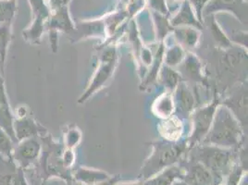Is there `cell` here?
Listing matches in <instances>:
<instances>
[{"label":"cell","instance_id":"cell-31","mask_svg":"<svg viewBox=\"0 0 248 185\" xmlns=\"http://www.w3.org/2000/svg\"><path fill=\"white\" fill-rule=\"evenodd\" d=\"M69 1L70 0H54V4L57 8H61V7H65Z\"/></svg>","mask_w":248,"mask_h":185},{"label":"cell","instance_id":"cell-8","mask_svg":"<svg viewBox=\"0 0 248 185\" xmlns=\"http://www.w3.org/2000/svg\"><path fill=\"white\" fill-rule=\"evenodd\" d=\"M220 104L227 107L243 127L248 125V87H241Z\"/></svg>","mask_w":248,"mask_h":185},{"label":"cell","instance_id":"cell-27","mask_svg":"<svg viewBox=\"0 0 248 185\" xmlns=\"http://www.w3.org/2000/svg\"><path fill=\"white\" fill-rule=\"evenodd\" d=\"M232 42L239 47L248 51V32L247 31H234L232 34Z\"/></svg>","mask_w":248,"mask_h":185},{"label":"cell","instance_id":"cell-28","mask_svg":"<svg viewBox=\"0 0 248 185\" xmlns=\"http://www.w3.org/2000/svg\"><path fill=\"white\" fill-rule=\"evenodd\" d=\"M150 6L153 11L156 13H159L164 16H167L169 14L165 0H150Z\"/></svg>","mask_w":248,"mask_h":185},{"label":"cell","instance_id":"cell-29","mask_svg":"<svg viewBox=\"0 0 248 185\" xmlns=\"http://www.w3.org/2000/svg\"><path fill=\"white\" fill-rule=\"evenodd\" d=\"M75 154L73 153V149L68 148L63 154V162L66 167H70L74 163Z\"/></svg>","mask_w":248,"mask_h":185},{"label":"cell","instance_id":"cell-17","mask_svg":"<svg viewBox=\"0 0 248 185\" xmlns=\"http://www.w3.org/2000/svg\"><path fill=\"white\" fill-rule=\"evenodd\" d=\"M110 176L102 170L87 168H79L75 172V179L86 185H94L107 181Z\"/></svg>","mask_w":248,"mask_h":185},{"label":"cell","instance_id":"cell-9","mask_svg":"<svg viewBox=\"0 0 248 185\" xmlns=\"http://www.w3.org/2000/svg\"><path fill=\"white\" fill-rule=\"evenodd\" d=\"M184 181L187 185H212L214 176L205 166L193 159L185 169Z\"/></svg>","mask_w":248,"mask_h":185},{"label":"cell","instance_id":"cell-1","mask_svg":"<svg viewBox=\"0 0 248 185\" xmlns=\"http://www.w3.org/2000/svg\"><path fill=\"white\" fill-rule=\"evenodd\" d=\"M201 144L235 150L245 144L243 126L227 107L221 104L217 107L210 130Z\"/></svg>","mask_w":248,"mask_h":185},{"label":"cell","instance_id":"cell-16","mask_svg":"<svg viewBox=\"0 0 248 185\" xmlns=\"http://www.w3.org/2000/svg\"><path fill=\"white\" fill-rule=\"evenodd\" d=\"M76 35L77 37L73 39L75 42L90 37H97L102 39L103 42L104 40H107L103 20L83 22L79 26L77 32L75 31V36Z\"/></svg>","mask_w":248,"mask_h":185},{"label":"cell","instance_id":"cell-13","mask_svg":"<svg viewBox=\"0 0 248 185\" xmlns=\"http://www.w3.org/2000/svg\"><path fill=\"white\" fill-rule=\"evenodd\" d=\"M165 43L160 42L157 46L156 51L154 55V60L151 64V68L149 71L146 72V75L143 77L142 82L140 84V90L145 91L147 90L151 85L154 84V82L157 80V75L161 66L163 65V58H164V51H165Z\"/></svg>","mask_w":248,"mask_h":185},{"label":"cell","instance_id":"cell-4","mask_svg":"<svg viewBox=\"0 0 248 185\" xmlns=\"http://www.w3.org/2000/svg\"><path fill=\"white\" fill-rule=\"evenodd\" d=\"M118 64V51L116 44H109L102 48L98 65L93 72L91 81L78 100V103H85L92 95L102 89L108 82Z\"/></svg>","mask_w":248,"mask_h":185},{"label":"cell","instance_id":"cell-25","mask_svg":"<svg viewBox=\"0 0 248 185\" xmlns=\"http://www.w3.org/2000/svg\"><path fill=\"white\" fill-rule=\"evenodd\" d=\"M193 11L197 16V20L203 24V11L206 8L209 0H188Z\"/></svg>","mask_w":248,"mask_h":185},{"label":"cell","instance_id":"cell-14","mask_svg":"<svg viewBox=\"0 0 248 185\" xmlns=\"http://www.w3.org/2000/svg\"><path fill=\"white\" fill-rule=\"evenodd\" d=\"M172 32L176 43L184 49H193L197 47L201 37L200 30L189 26L175 27Z\"/></svg>","mask_w":248,"mask_h":185},{"label":"cell","instance_id":"cell-10","mask_svg":"<svg viewBox=\"0 0 248 185\" xmlns=\"http://www.w3.org/2000/svg\"><path fill=\"white\" fill-rule=\"evenodd\" d=\"M157 131L163 140L169 142H178L182 140L185 132V125L181 118L172 115L167 119L161 120L157 125Z\"/></svg>","mask_w":248,"mask_h":185},{"label":"cell","instance_id":"cell-32","mask_svg":"<svg viewBox=\"0 0 248 185\" xmlns=\"http://www.w3.org/2000/svg\"><path fill=\"white\" fill-rule=\"evenodd\" d=\"M172 185H187L184 180H176L175 182L172 184Z\"/></svg>","mask_w":248,"mask_h":185},{"label":"cell","instance_id":"cell-18","mask_svg":"<svg viewBox=\"0 0 248 185\" xmlns=\"http://www.w3.org/2000/svg\"><path fill=\"white\" fill-rule=\"evenodd\" d=\"M157 79L165 87L166 91L170 92L175 90L177 85L180 83V82L184 81L178 71H176L173 68L166 66L164 64L161 66L159 70Z\"/></svg>","mask_w":248,"mask_h":185},{"label":"cell","instance_id":"cell-22","mask_svg":"<svg viewBox=\"0 0 248 185\" xmlns=\"http://www.w3.org/2000/svg\"><path fill=\"white\" fill-rule=\"evenodd\" d=\"M210 32L214 39V42L216 43V45L220 49L226 50L228 48L232 46L231 39H229V37L225 34V32L222 31L219 24L215 20L214 16H212V19L210 20Z\"/></svg>","mask_w":248,"mask_h":185},{"label":"cell","instance_id":"cell-11","mask_svg":"<svg viewBox=\"0 0 248 185\" xmlns=\"http://www.w3.org/2000/svg\"><path fill=\"white\" fill-rule=\"evenodd\" d=\"M170 22L173 28L181 26H189L197 28L200 31L203 29V24L197 20V16L188 0H185L180 11H178V13L170 21Z\"/></svg>","mask_w":248,"mask_h":185},{"label":"cell","instance_id":"cell-12","mask_svg":"<svg viewBox=\"0 0 248 185\" xmlns=\"http://www.w3.org/2000/svg\"><path fill=\"white\" fill-rule=\"evenodd\" d=\"M185 168L172 165L152 176L145 182V185H172L176 180H184Z\"/></svg>","mask_w":248,"mask_h":185},{"label":"cell","instance_id":"cell-6","mask_svg":"<svg viewBox=\"0 0 248 185\" xmlns=\"http://www.w3.org/2000/svg\"><path fill=\"white\" fill-rule=\"evenodd\" d=\"M175 107L174 115L179 118H190L196 108L197 100L193 91L187 85L186 81H182L172 92Z\"/></svg>","mask_w":248,"mask_h":185},{"label":"cell","instance_id":"cell-23","mask_svg":"<svg viewBox=\"0 0 248 185\" xmlns=\"http://www.w3.org/2000/svg\"><path fill=\"white\" fill-rule=\"evenodd\" d=\"M242 0H213L206 6V14L217 11H229L236 12V7Z\"/></svg>","mask_w":248,"mask_h":185},{"label":"cell","instance_id":"cell-19","mask_svg":"<svg viewBox=\"0 0 248 185\" xmlns=\"http://www.w3.org/2000/svg\"><path fill=\"white\" fill-rule=\"evenodd\" d=\"M186 49L177 43L170 46H165L163 64L170 68H177L186 58Z\"/></svg>","mask_w":248,"mask_h":185},{"label":"cell","instance_id":"cell-24","mask_svg":"<svg viewBox=\"0 0 248 185\" xmlns=\"http://www.w3.org/2000/svg\"><path fill=\"white\" fill-rule=\"evenodd\" d=\"M82 141V132L75 126L70 127L65 134V142L68 148L73 149Z\"/></svg>","mask_w":248,"mask_h":185},{"label":"cell","instance_id":"cell-33","mask_svg":"<svg viewBox=\"0 0 248 185\" xmlns=\"http://www.w3.org/2000/svg\"><path fill=\"white\" fill-rule=\"evenodd\" d=\"M115 185H145V183H142V182H139V183H131V184H121V185H118L116 184Z\"/></svg>","mask_w":248,"mask_h":185},{"label":"cell","instance_id":"cell-7","mask_svg":"<svg viewBox=\"0 0 248 185\" xmlns=\"http://www.w3.org/2000/svg\"><path fill=\"white\" fill-rule=\"evenodd\" d=\"M178 72L181 74L184 81L200 82L206 84L207 78L203 64L196 54L188 52L185 60L178 66Z\"/></svg>","mask_w":248,"mask_h":185},{"label":"cell","instance_id":"cell-21","mask_svg":"<svg viewBox=\"0 0 248 185\" xmlns=\"http://www.w3.org/2000/svg\"><path fill=\"white\" fill-rule=\"evenodd\" d=\"M153 19L155 21V37L158 43L164 42L166 37L172 33L173 27L171 26L170 21H168L167 16L161 15L159 13H156L153 11Z\"/></svg>","mask_w":248,"mask_h":185},{"label":"cell","instance_id":"cell-5","mask_svg":"<svg viewBox=\"0 0 248 185\" xmlns=\"http://www.w3.org/2000/svg\"><path fill=\"white\" fill-rule=\"evenodd\" d=\"M220 102V96L218 94H215L210 103L201 108H196L193 113L191 114L190 118L192 119L193 123V130L190 137L187 139L189 149L201 144L203 139L206 137L208 131L210 130L216 110Z\"/></svg>","mask_w":248,"mask_h":185},{"label":"cell","instance_id":"cell-3","mask_svg":"<svg viewBox=\"0 0 248 185\" xmlns=\"http://www.w3.org/2000/svg\"><path fill=\"white\" fill-rule=\"evenodd\" d=\"M191 149H195L194 157L205 166L214 175H221L231 171L232 162L236 159V150L219 147L212 144H197Z\"/></svg>","mask_w":248,"mask_h":185},{"label":"cell","instance_id":"cell-2","mask_svg":"<svg viewBox=\"0 0 248 185\" xmlns=\"http://www.w3.org/2000/svg\"><path fill=\"white\" fill-rule=\"evenodd\" d=\"M150 144L152 146V153L146 159L142 169V176L145 180L160 172L166 168L177 164L183 155L190 150L187 140H180L178 142L160 140L152 142Z\"/></svg>","mask_w":248,"mask_h":185},{"label":"cell","instance_id":"cell-15","mask_svg":"<svg viewBox=\"0 0 248 185\" xmlns=\"http://www.w3.org/2000/svg\"><path fill=\"white\" fill-rule=\"evenodd\" d=\"M152 112L160 120H164L174 115L175 107L172 92L166 91L157 96L152 105Z\"/></svg>","mask_w":248,"mask_h":185},{"label":"cell","instance_id":"cell-30","mask_svg":"<svg viewBox=\"0 0 248 185\" xmlns=\"http://www.w3.org/2000/svg\"><path fill=\"white\" fill-rule=\"evenodd\" d=\"M119 180H120V176H114V177H110L107 181H104V182L94 185H115L119 183Z\"/></svg>","mask_w":248,"mask_h":185},{"label":"cell","instance_id":"cell-20","mask_svg":"<svg viewBox=\"0 0 248 185\" xmlns=\"http://www.w3.org/2000/svg\"><path fill=\"white\" fill-rule=\"evenodd\" d=\"M51 26L54 29H60L67 32L74 31L75 27L69 16V12L66 6L58 8L55 15L52 18Z\"/></svg>","mask_w":248,"mask_h":185},{"label":"cell","instance_id":"cell-26","mask_svg":"<svg viewBox=\"0 0 248 185\" xmlns=\"http://www.w3.org/2000/svg\"><path fill=\"white\" fill-rule=\"evenodd\" d=\"M138 59L142 62V65H144L145 67H150L154 60V54L152 53L150 48L143 46L139 53Z\"/></svg>","mask_w":248,"mask_h":185}]
</instances>
